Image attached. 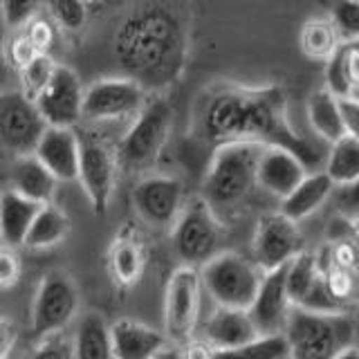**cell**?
I'll return each instance as SVG.
<instances>
[{"instance_id": "1", "label": "cell", "mask_w": 359, "mask_h": 359, "mask_svg": "<svg viewBox=\"0 0 359 359\" xmlns=\"http://www.w3.org/2000/svg\"><path fill=\"white\" fill-rule=\"evenodd\" d=\"M200 128L207 140L216 142L218 146L245 142L285 149L294 153L308 166V171L321 160L317 146L292 128L285 93L276 86H227L216 90L202 106Z\"/></svg>"}, {"instance_id": "2", "label": "cell", "mask_w": 359, "mask_h": 359, "mask_svg": "<svg viewBox=\"0 0 359 359\" xmlns=\"http://www.w3.org/2000/svg\"><path fill=\"white\" fill-rule=\"evenodd\" d=\"M112 54L130 81L144 90L171 86L184 67V22L166 5L133 9L115 29Z\"/></svg>"}, {"instance_id": "3", "label": "cell", "mask_w": 359, "mask_h": 359, "mask_svg": "<svg viewBox=\"0 0 359 359\" xmlns=\"http://www.w3.org/2000/svg\"><path fill=\"white\" fill-rule=\"evenodd\" d=\"M265 146L258 144H222L211 157L209 171L202 182V202L216 213L241 207L252 196L256 184V168Z\"/></svg>"}, {"instance_id": "4", "label": "cell", "mask_w": 359, "mask_h": 359, "mask_svg": "<svg viewBox=\"0 0 359 359\" xmlns=\"http://www.w3.org/2000/svg\"><path fill=\"white\" fill-rule=\"evenodd\" d=\"M283 337L287 359H337L355 344V321L351 314H317L294 308Z\"/></svg>"}, {"instance_id": "5", "label": "cell", "mask_w": 359, "mask_h": 359, "mask_svg": "<svg viewBox=\"0 0 359 359\" xmlns=\"http://www.w3.org/2000/svg\"><path fill=\"white\" fill-rule=\"evenodd\" d=\"M173 110L164 97H149L144 108L135 115L115 153L117 166L126 171H146L160 157L171 130Z\"/></svg>"}, {"instance_id": "6", "label": "cell", "mask_w": 359, "mask_h": 359, "mask_svg": "<svg viewBox=\"0 0 359 359\" xmlns=\"http://www.w3.org/2000/svg\"><path fill=\"white\" fill-rule=\"evenodd\" d=\"M200 280L218 308L250 312L263 272L252 263V258L236 252H220L200 269Z\"/></svg>"}, {"instance_id": "7", "label": "cell", "mask_w": 359, "mask_h": 359, "mask_svg": "<svg viewBox=\"0 0 359 359\" xmlns=\"http://www.w3.org/2000/svg\"><path fill=\"white\" fill-rule=\"evenodd\" d=\"M173 247L184 267H205L222 250V227L205 202L196 200L182 209L173 224Z\"/></svg>"}, {"instance_id": "8", "label": "cell", "mask_w": 359, "mask_h": 359, "mask_svg": "<svg viewBox=\"0 0 359 359\" xmlns=\"http://www.w3.org/2000/svg\"><path fill=\"white\" fill-rule=\"evenodd\" d=\"M303 252V236L297 222L280 216L278 211L258 218L252 241V263L263 274L290 265Z\"/></svg>"}, {"instance_id": "9", "label": "cell", "mask_w": 359, "mask_h": 359, "mask_svg": "<svg viewBox=\"0 0 359 359\" xmlns=\"http://www.w3.org/2000/svg\"><path fill=\"white\" fill-rule=\"evenodd\" d=\"M79 308V292L70 276L61 272L48 274L36 290L32 306V334L34 339H45L61 332L74 319Z\"/></svg>"}, {"instance_id": "10", "label": "cell", "mask_w": 359, "mask_h": 359, "mask_svg": "<svg viewBox=\"0 0 359 359\" xmlns=\"http://www.w3.org/2000/svg\"><path fill=\"white\" fill-rule=\"evenodd\" d=\"M202 280L194 267H177L166 283L164 297V323L168 339L189 344L200 317Z\"/></svg>"}, {"instance_id": "11", "label": "cell", "mask_w": 359, "mask_h": 359, "mask_svg": "<svg viewBox=\"0 0 359 359\" xmlns=\"http://www.w3.org/2000/svg\"><path fill=\"white\" fill-rule=\"evenodd\" d=\"M48 123L20 90L0 93V144L18 157L34 155Z\"/></svg>"}, {"instance_id": "12", "label": "cell", "mask_w": 359, "mask_h": 359, "mask_svg": "<svg viewBox=\"0 0 359 359\" xmlns=\"http://www.w3.org/2000/svg\"><path fill=\"white\" fill-rule=\"evenodd\" d=\"M146 90L123 79H101L83 90V112L81 119L90 121H110L135 117L146 104Z\"/></svg>"}, {"instance_id": "13", "label": "cell", "mask_w": 359, "mask_h": 359, "mask_svg": "<svg viewBox=\"0 0 359 359\" xmlns=\"http://www.w3.org/2000/svg\"><path fill=\"white\" fill-rule=\"evenodd\" d=\"M48 128H72L83 112V86L72 67L56 65L48 88L34 99Z\"/></svg>"}, {"instance_id": "14", "label": "cell", "mask_w": 359, "mask_h": 359, "mask_svg": "<svg viewBox=\"0 0 359 359\" xmlns=\"http://www.w3.org/2000/svg\"><path fill=\"white\" fill-rule=\"evenodd\" d=\"M133 207L153 227H173L182 213L184 187L171 175H149L133 189Z\"/></svg>"}, {"instance_id": "15", "label": "cell", "mask_w": 359, "mask_h": 359, "mask_svg": "<svg viewBox=\"0 0 359 359\" xmlns=\"http://www.w3.org/2000/svg\"><path fill=\"white\" fill-rule=\"evenodd\" d=\"M287 297L292 308L317 312V314H339L325 292L323 267L317 252H303L287 265Z\"/></svg>"}, {"instance_id": "16", "label": "cell", "mask_w": 359, "mask_h": 359, "mask_svg": "<svg viewBox=\"0 0 359 359\" xmlns=\"http://www.w3.org/2000/svg\"><path fill=\"white\" fill-rule=\"evenodd\" d=\"M117 157L106 144L101 142H83L81 160H79V182L86 189L90 205L95 213H106L112 189H115Z\"/></svg>"}, {"instance_id": "17", "label": "cell", "mask_w": 359, "mask_h": 359, "mask_svg": "<svg viewBox=\"0 0 359 359\" xmlns=\"http://www.w3.org/2000/svg\"><path fill=\"white\" fill-rule=\"evenodd\" d=\"M285 280H287V265L263 274L261 287H258L256 299L250 308V317L261 337L283 334L290 312L294 310L287 297Z\"/></svg>"}, {"instance_id": "18", "label": "cell", "mask_w": 359, "mask_h": 359, "mask_svg": "<svg viewBox=\"0 0 359 359\" xmlns=\"http://www.w3.org/2000/svg\"><path fill=\"white\" fill-rule=\"evenodd\" d=\"M34 157L48 168L56 182H72L79 177L81 140L72 128H45Z\"/></svg>"}, {"instance_id": "19", "label": "cell", "mask_w": 359, "mask_h": 359, "mask_svg": "<svg viewBox=\"0 0 359 359\" xmlns=\"http://www.w3.org/2000/svg\"><path fill=\"white\" fill-rule=\"evenodd\" d=\"M308 173V166L294 153L276 149V146H265L256 168V184L265 194L283 200L299 187V182Z\"/></svg>"}, {"instance_id": "20", "label": "cell", "mask_w": 359, "mask_h": 359, "mask_svg": "<svg viewBox=\"0 0 359 359\" xmlns=\"http://www.w3.org/2000/svg\"><path fill=\"white\" fill-rule=\"evenodd\" d=\"M112 357L115 359H153L166 348V337L133 319H119L110 325Z\"/></svg>"}, {"instance_id": "21", "label": "cell", "mask_w": 359, "mask_h": 359, "mask_svg": "<svg viewBox=\"0 0 359 359\" xmlns=\"http://www.w3.org/2000/svg\"><path fill=\"white\" fill-rule=\"evenodd\" d=\"M258 330L247 310L216 308L205 323V344L213 351H229L258 339Z\"/></svg>"}, {"instance_id": "22", "label": "cell", "mask_w": 359, "mask_h": 359, "mask_svg": "<svg viewBox=\"0 0 359 359\" xmlns=\"http://www.w3.org/2000/svg\"><path fill=\"white\" fill-rule=\"evenodd\" d=\"M332 191L334 184L328 175L323 171H310L287 198L280 200L278 213L299 224V220L312 216L325 200L332 198Z\"/></svg>"}, {"instance_id": "23", "label": "cell", "mask_w": 359, "mask_h": 359, "mask_svg": "<svg viewBox=\"0 0 359 359\" xmlns=\"http://www.w3.org/2000/svg\"><path fill=\"white\" fill-rule=\"evenodd\" d=\"M39 209L41 205L14 194L11 189L0 191V241L5 247L16 250L25 245L27 231Z\"/></svg>"}, {"instance_id": "24", "label": "cell", "mask_w": 359, "mask_h": 359, "mask_svg": "<svg viewBox=\"0 0 359 359\" xmlns=\"http://www.w3.org/2000/svg\"><path fill=\"white\" fill-rule=\"evenodd\" d=\"M9 177H11V191H14V194L36 202L41 207L52 205L56 180L34 155L18 157V160L11 164Z\"/></svg>"}, {"instance_id": "25", "label": "cell", "mask_w": 359, "mask_h": 359, "mask_svg": "<svg viewBox=\"0 0 359 359\" xmlns=\"http://www.w3.org/2000/svg\"><path fill=\"white\" fill-rule=\"evenodd\" d=\"M359 88V41L341 43L325 61V90L339 101H348Z\"/></svg>"}, {"instance_id": "26", "label": "cell", "mask_w": 359, "mask_h": 359, "mask_svg": "<svg viewBox=\"0 0 359 359\" xmlns=\"http://www.w3.org/2000/svg\"><path fill=\"white\" fill-rule=\"evenodd\" d=\"M72 355L74 359H115L112 357L110 325L99 312H88L79 321Z\"/></svg>"}, {"instance_id": "27", "label": "cell", "mask_w": 359, "mask_h": 359, "mask_svg": "<svg viewBox=\"0 0 359 359\" xmlns=\"http://www.w3.org/2000/svg\"><path fill=\"white\" fill-rule=\"evenodd\" d=\"M306 110H308V121L312 130L317 133L323 142L334 144L337 140H341L346 135L339 99L330 95L325 88L310 95Z\"/></svg>"}, {"instance_id": "28", "label": "cell", "mask_w": 359, "mask_h": 359, "mask_svg": "<svg viewBox=\"0 0 359 359\" xmlns=\"http://www.w3.org/2000/svg\"><path fill=\"white\" fill-rule=\"evenodd\" d=\"M317 256L323 267L325 292H328L334 310L339 314H348L355 306H359V280L348 269L334 265L328 252H325V247L317 250Z\"/></svg>"}, {"instance_id": "29", "label": "cell", "mask_w": 359, "mask_h": 359, "mask_svg": "<svg viewBox=\"0 0 359 359\" xmlns=\"http://www.w3.org/2000/svg\"><path fill=\"white\" fill-rule=\"evenodd\" d=\"M67 233H70V218L59 207L43 205L32 222L22 247H29V250H50V247L59 245Z\"/></svg>"}, {"instance_id": "30", "label": "cell", "mask_w": 359, "mask_h": 359, "mask_svg": "<svg viewBox=\"0 0 359 359\" xmlns=\"http://www.w3.org/2000/svg\"><path fill=\"white\" fill-rule=\"evenodd\" d=\"M323 173L332 180L334 187L351 184L359 177V142L351 135L330 144V151L323 160Z\"/></svg>"}, {"instance_id": "31", "label": "cell", "mask_w": 359, "mask_h": 359, "mask_svg": "<svg viewBox=\"0 0 359 359\" xmlns=\"http://www.w3.org/2000/svg\"><path fill=\"white\" fill-rule=\"evenodd\" d=\"M323 247L334 265L348 269L359 280V236L353 222L337 218L330 227V241Z\"/></svg>"}, {"instance_id": "32", "label": "cell", "mask_w": 359, "mask_h": 359, "mask_svg": "<svg viewBox=\"0 0 359 359\" xmlns=\"http://www.w3.org/2000/svg\"><path fill=\"white\" fill-rule=\"evenodd\" d=\"M341 45L330 18H310L301 27V50L314 61H328Z\"/></svg>"}, {"instance_id": "33", "label": "cell", "mask_w": 359, "mask_h": 359, "mask_svg": "<svg viewBox=\"0 0 359 359\" xmlns=\"http://www.w3.org/2000/svg\"><path fill=\"white\" fill-rule=\"evenodd\" d=\"M110 269L123 285L137 283L144 274V252L130 238H119L110 247Z\"/></svg>"}, {"instance_id": "34", "label": "cell", "mask_w": 359, "mask_h": 359, "mask_svg": "<svg viewBox=\"0 0 359 359\" xmlns=\"http://www.w3.org/2000/svg\"><path fill=\"white\" fill-rule=\"evenodd\" d=\"M213 359H287V341L283 334L258 337L238 348L213 351Z\"/></svg>"}, {"instance_id": "35", "label": "cell", "mask_w": 359, "mask_h": 359, "mask_svg": "<svg viewBox=\"0 0 359 359\" xmlns=\"http://www.w3.org/2000/svg\"><path fill=\"white\" fill-rule=\"evenodd\" d=\"M54 70H56V63L52 61L50 54L34 56L25 67H20V93L29 101H34L45 88H48Z\"/></svg>"}, {"instance_id": "36", "label": "cell", "mask_w": 359, "mask_h": 359, "mask_svg": "<svg viewBox=\"0 0 359 359\" xmlns=\"http://www.w3.org/2000/svg\"><path fill=\"white\" fill-rule=\"evenodd\" d=\"M330 20L341 43L359 41V3H339L330 11Z\"/></svg>"}, {"instance_id": "37", "label": "cell", "mask_w": 359, "mask_h": 359, "mask_svg": "<svg viewBox=\"0 0 359 359\" xmlns=\"http://www.w3.org/2000/svg\"><path fill=\"white\" fill-rule=\"evenodd\" d=\"M48 14L59 27L67 32H76L86 25L88 20V7L83 3H67V0H59V3L48 5Z\"/></svg>"}, {"instance_id": "38", "label": "cell", "mask_w": 359, "mask_h": 359, "mask_svg": "<svg viewBox=\"0 0 359 359\" xmlns=\"http://www.w3.org/2000/svg\"><path fill=\"white\" fill-rule=\"evenodd\" d=\"M332 200H334V211L339 213L337 218H344L348 222L357 220L359 218V177L351 184L334 187Z\"/></svg>"}, {"instance_id": "39", "label": "cell", "mask_w": 359, "mask_h": 359, "mask_svg": "<svg viewBox=\"0 0 359 359\" xmlns=\"http://www.w3.org/2000/svg\"><path fill=\"white\" fill-rule=\"evenodd\" d=\"M39 5L36 3H3L0 5V20L9 29L27 27L36 18Z\"/></svg>"}, {"instance_id": "40", "label": "cell", "mask_w": 359, "mask_h": 359, "mask_svg": "<svg viewBox=\"0 0 359 359\" xmlns=\"http://www.w3.org/2000/svg\"><path fill=\"white\" fill-rule=\"evenodd\" d=\"M32 359H74L72 344L67 341L61 332L45 337V339L39 341V346L34 348Z\"/></svg>"}, {"instance_id": "41", "label": "cell", "mask_w": 359, "mask_h": 359, "mask_svg": "<svg viewBox=\"0 0 359 359\" xmlns=\"http://www.w3.org/2000/svg\"><path fill=\"white\" fill-rule=\"evenodd\" d=\"M22 274V265L16 250L11 247H0V290H11Z\"/></svg>"}, {"instance_id": "42", "label": "cell", "mask_w": 359, "mask_h": 359, "mask_svg": "<svg viewBox=\"0 0 359 359\" xmlns=\"http://www.w3.org/2000/svg\"><path fill=\"white\" fill-rule=\"evenodd\" d=\"M25 39L34 45V50H36L39 54H48V48L54 41L52 25H50L48 20H36V18H34L27 25Z\"/></svg>"}, {"instance_id": "43", "label": "cell", "mask_w": 359, "mask_h": 359, "mask_svg": "<svg viewBox=\"0 0 359 359\" xmlns=\"http://www.w3.org/2000/svg\"><path fill=\"white\" fill-rule=\"evenodd\" d=\"M34 56H39V52L34 50V45L25 39V34H22V36H18L7 48V61L14 63L18 70H20V67H25L34 59Z\"/></svg>"}, {"instance_id": "44", "label": "cell", "mask_w": 359, "mask_h": 359, "mask_svg": "<svg viewBox=\"0 0 359 359\" xmlns=\"http://www.w3.org/2000/svg\"><path fill=\"white\" fill-rule=\"evenodd\" d=\"M339 106L346 135H351L353 140L359 142V104H355V101H339Z\"/></svg>"}, {"instance_id": "45", "label": "cell", "mask_w": 359, "mask_h": 359, "mask_svg": "<svg viewBox=\"0 0 359 359\" xmlns=\"http://www.w3.org/2000/svg\"><path fill=\"white\" fill-rule=\"evenodd\" d=\"M16 337L18 332H16L14 321L0 317V359H9L11 351H14V346H16Z\"/></svg>"}, {"instance_id": "46", "label": "cell", "mask_w": 359, "mask_h": 359, "mask_svg": "<svg viewBox=\"0 0 359 359\" xmlns=\"http://www.w3.org/2000/svg\"><path fill=\"white\" fill-rule=\"evenodd\" d=\"M184 359H213V348L205 341H194L191 339L187 348L182 351Z\"/></svg>"}, {"instance_id": "47", "label": "cell", "mask_w": 359, "mask_h": 359, "mask_svg": "<svg viewBox=\"0 0 359 359\" xmlns=\"http://www.w3.org/2000/svg\"><path fill=\"white\" fill-rule=\"evenodd\" d=\"M7 67H9V61H7V48H5V25H3V20H0V93H3V86L7 81Z\"/></svg>"}, {"instance_id": "48", "label": "cell", "mask_w": 359, "mask_h": 359, "mask_svg": "<svg viewBox=\"0 0 359 359\" xmlns=\"http://www.w3.org/2000/svg\"><path fill=\"white\" fill-rule=\"evenodd\" d=\"M153 359H184V357H182V348L180 346H166Z\"/></svg>"}, {"instance_id": "49", "label": "cell", "mask_w": 359, "mask_h": 359, "mask_svg": "<svg viewBox=\"0 0 359 359\" xmlns=\"http://www.w3.org/2000/svg\"><path fill=\"white\" fill-rule=\"evenodd\" d=\"M337 359H359V346L357 344L348 346L346 351H341L339 355H337Z\"/></svg>"}, {"instance_id": "50", "label": "cell", "mask_w": 359, "mask_h": 359, "mask_svg": "<svg viewBox=\"0 0 359 359\" xmlns=\"http://www.w3.org/2000/svg\"><path fill=\"white\" fill-rule=\"evenodd\" d=\"M348 101H355V104H359V88L355 90V93H353V97L348 99Z\"/></svg>"}, {"instance_id": "51", "label": "cell", "mask_w": 359, "mask_h": 359, "mask_svg": "<svg viewBox=\"0 0 359 359\" xmlns=\"http://www.w3.org/2000/svg\"><path fill=\"white\" fill-rule=\"evenodd\" d=\"M353 227H355V231H357V236H359V218L353 220Z\"/></svg>"}, {"instance_id": "52", "label": "cell", "mask_w": 359, "mask_h": 359, "mask_svg": "<svg viewBox=\"0 0 359 359\" xmlns=\"http://www.w3.org/2000/svg\"><path fill=\"white\" fill-rule=\"evenodd\" d=\"M9 359H11V357H9Z\"/></svg>"}]
</instances>
